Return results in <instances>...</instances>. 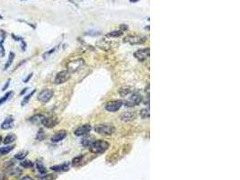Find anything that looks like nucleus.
I'll return each instance as SVG.
<instances>
[{"label": "nucleus", "mask_w": 240, "mask_h": 180, "mask_svg": "<svg viewBox=\"0 0 240 180\" xmlns=\"http://www.w3.org/2000/svg\"><path fill=\"white\" fill-rule=\"evenodd\" d=\"M109 147H110L109 142L104 140H94L92 142V144L89 146V150L92 153L100 154L106 151Z\"/></svg>", "instance_id": "1"}, {"label": "nucleus", "mask_w": 240, "mask_h": 180, "mask_svg": "<svg viewBox=\"0 0 240 180\" xmlns=\"http://www.w3.org/2000/svg\"><path fill=\"white\" fill-rule=\"evenodd\" d=\"M95 131L102 135H112L115 132V128L112 124H98L95 127Z\"/></svg>", "instance_id": "2"}, {"label": "nucleus", "mask_w": 240, "mask_h": 180, "mask_svg": "<svg viewBox=\"0 0 240 180\" xmlns=\"http://www.w3.org/2000/svg\"><path fill=\"white\" fill-rule=\"evenodd\" d=\"M142 96L138 94V93H134L132 95L130 96V97H128L126 99V101L124 102L125 105L128 107H131V106H135V105H139L141 102H142Z\"/></svg>", "instance_id": "3"}, {"label": "nucleus", "mask_w": 240, "mask_h": 180, "mask_svg": "<svg viewBox=\"0 0 240 180\" xmlns=\"http://www.w3.org/2000/svg\"><path fill=\"white\" fill-rule=\"evenodd\" d=\"M53 95H54V92L52 89H44L39 94L38 100L42 104H47L51 98H52Z\"/></svg>", "instance_id": "4"}, {"label": "nucleus", "mask_w": 240, "mask_h": 180, "mask_svg": "<svg viewBox=\"0 0 240 180\" xmlns=\"http://www.w3.org/2000/svg\"><path fill=\"white\" fill-rule=\"evenodd\" d=\"M69 78H70V72L67 70H63V71L59 72V73L56 75L55 79H54V83L57 85H60V84L67 82Z\"/></svg>", "instance_id": "5"}, {"label": "nucleus", "mask_w": 240, "mask_h": 180, "mask_svg": "<svg viewBox=\"0 0 240 180\" xmlns=\"http://www.w3.org/2000/svg\"><path fill=\"white\" fill-rule=\"evenodd\" d=\"M123 102L121 100H113V101H111V102H108L105 105V109L108 111V112H111V113H114L116 111H118L120 108L123 106Z\"/></svg>", "instance_id": "6"}, {"label": "nucleus", "mask_w": 240, "mask_h": 180, "mask_svg": "<svg viewBox=\"0 0 240 180\" xmlns=\"http://www.w3.org/2000/svg\"><path fill=\"white\" fill-rule=\"evenodd\" d=\"M134 57L140 61H145L149 57V49L145 48L138 50L134 52Z\"/></svg>", "instance_id": "7"}, {"label": "nucleus", "mask_w": 240, "mask_h": 180, "mask_svg": "<svg viewBox=\"0 0 240 180\" xmlns=\"http://www.w3.org/2000/svg\"><path fill=\"white\" fill-rule=\"evenodd\" d=\"M147 40L146 37L144 36H128L124 39V42H129L130 44H141L143 42H145Z\"/></svg>", "instance_id": "8"}, {"label": "nucleus", "mask_w": 240, "mask_h": 180, "mask_svg": "<svg viewBox=\"0 0 240 180\" xmlns=\"http://www.w3.org/2000/svg\"><path fill=\"white\" fill-rule=\"evenodd\" d=\"M91 125L90 124H85L82 126H79L78 128H77L74 132V134L76 136H85L90 132L91 131Z\"/></svg>", "instance_id": "9"}, {"label": "nucleus", "mask_w": 240, "mask_h": 180, "mask_svg": "<svg viewBox=\"0 0 240 180\" xmlns=\"http://www.w3.org/2000/svg\"><path fill=\"white\" fill-rule=\"evenodd\" d=\"M59 120L56 117H44L42 123L47 128H53L58 124Z\"/></svg>", "instance_id": "10"}, {"label": "nucleus", "mask_w": 240, "mask_h": 180, "mask_svg": "<svg viewBox=\"0 0 240 180\" xmlns=\"http://www.w3.org/2000/svg\"><path fill=\"white\" fill-rule=\"evenodd\" d=\"M83 64V60H76V61H71L67 64V68H68V70L69 72H74L76 70H77L81 65Z\"/></svg>", "instance_id": "11"}, {"label": "nucleus", "mask_w": 240, "mask_h": 180, "mask_svg": "<svg viewBox=\"0 0 240 180\" xmlns=\"http://www.w3.org/2000/svg\"><path fill=\"white\" fill-rule=\"evenodd\" d=\"M67 136V132L66 131H59L56 132L52 137H51V141L52 142H59L61 141L63 139H65Z\"/></svg>", "instance_id": "12"}, {"label": "nucleus", "mask_w": 240, "mask_h": 180, "mask_svg": "<svg viewBox=\"0 0 240 180\" xmlns=\"http://www.w3.org/2000/svg\"><path fill=\"white\" fill-rule=\"evenodd\" d=\"M14 121L13 117H11V116L7 117L3 122V123L1 124V129L2 130H9V129H11L14 126Z\"/></svg>", "instance_id": "13"}, {"label": "nucleus", "mask_w": 240, "mask_h": 180, "mask_svg": "<svg viewBox=\"0 0 240 180\" xmlns=\"http://www.w3.org/2000/svg\"><path fill=\"white\" fill-rule=\"evenodd\" d=\"M51 170L56 171V172H65L67 171L69 169V164L68 163H64L61 165H56V166H52L50 168Z\"/></svg>", "instance_id": "14"}, {"label": "nucleus", "mask_w": 240, "mask_h": 180, "mask_svg": "<svg viewBox=\"0 0 240 180\" xmlns=\"http://www.w3.org/2000/svg\"><path fill=\"white\" fill-rule=\"evenodd\" d=\"M136 118V114L134 112H125L121 115V120L123 122H130Z\"/></svg>", "instance_id": "15"}, {"label": "nucleus", "mask_w": 240, "mask_h": 180, "mask_svg": "<svg viewBox=\"0 0 240 180\" xmlns=\"http://www.w3.org/2000/svg\"><path fill=\"white\" fill-rule=\"evenodd\" d=\"M6 39V32L2 30L1 31V39H0V56L5 57V48H4V42Z\"/></svg>", "instance_id": "16"}, {"label": "nucleus", "mask_w": 240, "mask_h": 180, "mask_svg": "<svg viewBox=\"0 0 240 180\" xmlns=\"http://www.w3.org/2000/svg\"><path fill=\"white\" fill-rule=\"evenodd\" d=\"M44 115L43 114H35V115H33V116H32L29 120H30V122H32V123H42V120L44 119Z\"/></svg>", "instance_id": "17"}, {"label": "nucleus", "mask_w": 240, "mask_h": 180, "mask_svg": "<svg viewBox=\"0 0 240 180\" xmlns=\"http://www.w3.org/2000/svg\"><path fill=\"white\" fill-rule=\"evenodd\" d=\"M14 60V53L12 52V51H10L9 56H8V60H7V62H6V65H5V68H4L5 70H6V69L11 66V64L13 63Z\"/></svg>", "instance_id": "18"}, {"label": "nucleus", "mask_w": 240, "mask_h": 180, "mask_svg": "<svg viewBox=\"0 0 240 180\" xmlns=\"http://www.w3.org/2000/svg\"><path fill=\"white\" fill-rule=\"evenodd\" d=\"M94 139H93V137H85V138H83V140H82V141H81V143L83 144L84 146H85V147H89L91 144H92V142L94 141L93 140Z\"/></svg>", "instance_id": "19"}, {"label": "nucleus", "mask_w": 240, "mask_h": 180, "mask_svg": "<svg viewBox=\"0 0 240 180\" xmlns=\"http://www.w3.org/2000/svg\"><path fill=\"white\" fill-rule=\"evenodd\" d=\"M16 140V136L14 134H8L3 140V142L5 144H10L12 142H14Z\"/></svg>", "instance_id": "20"}, {"label": "nucleus", "mask_w": 240, "mask_h": 180, "mask_svg": "<svg viewBox=\"0 0 240 180\" xmlns=\"http://www.w3.org/2000/svg\"><path fill=\"white\" fill-rule=\"evenodd\" d=\"M35 92H36V90H32V92H31L29 95H27L25 97H24V99H23V101H22V103H21V105H22V106H24L25 104H27L28 102L30 101L31 97L34 95V93H35Z\"/></svg>", "instance_id": "21"}, {"label": "nucleus", "mask_w": 240, "mask_h": 180, "mask_svg": "<svg viewBox=\"0 0 240 180\" xmlns=\"http://www.w3.org/2000/svg\"><path fill=\"white\" fill-rule=\"evenodd\" d=\"M28 155V151L27 150H23V151H20L17 154L14 155V158L15 159H18V160H23L26 156Z\"/></svg>", "instance_id": "22"}, {"label": "nucleus", "mask_w": 240, "mask_h": 180, "mask_svg": "<svg viewBox=\"0 0 240 180\" xmlns=\"http://www.w3.org/2000/svg\"><path fill=\"white\" fill-rule=\"evenodd\" d=\"M14 149V146H7V147H2L0 148V154L1 155H6Z\"/></svg>", "instance_id": "23"}, {"label": "nucleus", "mask_w": 240, "mask_h": 180, "mask_svg": "<svg viewBox=\"0 0 240 180\" xmlns=\"http://www.w3.org/2000/svg\"><path fill=\"white\" fill-rule=\"evenodd\" d=\"M36 166H37V169H38V171H39L41 174H45V173L47 172L46 168L43 166V164L42 163V162L37 161V162H36Z\"/></svg>", "instance_id": "24"}, {"label": "nucleus", "mask_w": 240, "mask_h": 180, "mask_svg": "<svg viewBox=\"0 0 240 180\" xmlns=\"http://www.w3.org/2000/svg\"><path fill=\"white\" fill-rule=\"evenodd\" d=\"M12 94H13V92L12 91H10V92H7L4 96H2L1 98H0V105H2L3 104H5L9 98H10V96H12Z\"/></svg>", "instance_id": "25"}, {"label": "nucleus", "mask_w": 240, "mask_h": 180, "mask_svg": "<svg viewBox=\"0 0 240 180\" xmlns=\"http://www.w3.org/2000/svg\"><path fill=\"white\" fill-rule=\"evenodd\" d=\"M20 165H21L23 168H32V167L33 166L32 162L30 161V160H24V161L21 162Z\"/></svg>", "instance_id": "26"}, {"label": "nucleus", "mask_w": 240, "mask_h": 180, "mask_svg": "<svg viewBox=\"0 0 240 180\" xmlns=\"http://www.w3.org/2000/svg\"><path fill=\"white\" fill-rule=\"evenodd\" d=\"M140 116L143 119H148L149 118V109L148 108H145V109H142L140 111Z\"/></svg>", "instance_id": "27"}, {"label": "nucleus", "mask_w": 240, "mask_h": 180, "mask_svg": "<svg viewBox=\"0 0 240 180\" xmlns=\"http://www.w3.org/2000/svg\"><path fill=\"white\" fill-rule=\"evenodd\" d=\"M57 178V176L55 175L49 174V175H46V176H42L40 177V180H55Z\"/></svg>", "instance_id": "28"}, {"label": "nucleus", "mask_w": 240, "mask_h": 180, "mask_svg": "<svg viewBox=\"0 0 240 180\" xmlns=\"http://www.w3.org/2000/svg\"><path fill=\"white\" fill-rule=\"evenodd\" d=\"M10 174L12 175V176H19L21 174H22V170L20 169V168H14V169H12L11 171H10Z\"/></svg>", "instance_id": "29"}, {"label": "nucleus", "mask_w": 240, "mask_h": 180, "mask_svg": "<svg viewBox=\"0 0 240 180\" xmlns=\"http://www.w3.org/2000/svg\"><path fill=\"white\" fill-rule=\"evenodd\" d=\"M82 158H83L82 155H81V156H78V157H77V158H75L72 160V165H73V166H77V165L80 163V162H81Z\"/></svg>", "instance_id": "30"}, {"label": "nucleus", "mask_w": 240, "mask_h": 180, "mask_svg": "<svg viewBox=\"0 0 240 180\" xmlns=\"http://www.w3.org/2000/svg\"><path fill=\"white\" fill-rule=\"evenodd\" d=\"M36 139L39 140H42L44 139V132H43L42 129L39 130L38 134H37V136H36Z\"/></svg>", "instance_id": "31"}, {"label": "nucleus", "mask_w": 240, "mask_h": 180, "mask_svg": "<svg viewBox=\"0 0 240 180\" xmlns=\"http://www.w3.org/2000/svg\"><path fill=\"white\" fill-rule=\"evenodd\" d=\"M123 34V32H110V33H108L107 35L108 36H111V37H118V36H120V35H122Z\"/></svg>", "instance_id": "32"}, {"label": "nucleus", "mask_w": 240, "mask_h": 180, "mask_svg": "<svg viewBox=\"0 0 240 180\" xmlns=\"http://www.w3.org/2000/svg\"><path fill=\"white\" fill-rule=\"evenodd\" d=\"M130 92V90H129V89H121L120 90V95H121L122 96H127L129 93Z\"/></svg>", "instance_id": "33"}, {"label": "nucleus", "mask_w": 240, "mask_h": 180, "mask_svg": "<svg viewBox=\"0 0 240 180\" xmlns=\"http://www.w3.org/2000/svg\"><path fill=\"white\" fill-rule=\"evenodd\" d=\"M10 82H11V79L9 78V79H8V80L6 81V83L5 84V86H3V88H2V90H3V91H6V89L8 88V86H9V85H10Z\"/></svg>", "instance_id": "34"}, {"label": "nucleus", "mask_w": 240, "mask_h": 180, "mask_svg": "<svg viewBox=\"0 0 240 180\" xmlns=\"http://www.w3.org/2000/svg\"><path fill=\"white\" fill-rule=\"evenodd\" d=\"M12 38L14 40V41H16V42H21L22 40H23V38H21V37H18V36H16V35H14V33H12Z\"/></svg>", "instance_id": "35"}, {"label": "nucleus", "mask_w": 240, "mask_h": 180, "mask_svg": "<svg viewBox=\"0 0 240 180\" xmlns=\"http://www.w3.org/2000/svg\"><path fill=\"white\" fill-rule=\"evenodd\" d=\"M6 175H5V173L4 172H2V171H0V180H6Z\"/></svg>", "instance_id": "36"}, {"label": "nucleus", "mask_w": 240, "mask_h": 180, "mask_svg": "<svg viewBox=\"0 0 240 180\" xmlns=\"http://www.w3.org/2000/svg\"><path fill=\"white\" fill-rule=\"evenodd\" d=\"M32 73H31V74H30V75H29V76H28V77H27V78L24 79V83H27V82H28V81H29V80L32 78Z\"/></svg>", "instance_id": "37"}, {"label": "nucleus", "mask_w": 240, "mask_h": 180, "mask_svg": "<svg viewBox=\"0 0 240 180\" xmlns=\"http://www.w3.org/2000/svg\"><path fill=\"white\" fill-rule=\"evenodd\" d=\"M22 180H33L32 177H30V176H24Z\"/></svg>", "instance_id": "38"}, {"label": "nucleus", "mask_w": 240, "mask_h": 180, "mask_svg": "<svg viewBox=\"0 0 240 180\" xmlns=\"http://www.w3.org/2000/svg\"><path fill=\"white\" fill-rule=\"evenodd\" d=\"M26 91H27V88H24V89H23V91H22V92L20 93V96L24 95V93H25Z\"/></svg>", "instance_id": "39"}, {"label": "nucleus", "mask_w": 240, "mask_h": 180, "mask_svg": "<svg viewBox=\"0 0 240 180\" xmlns=\"http://www.w3.org/2000/svg\"><path fill=\"white\" fill-rule=\"evenodd\" d=\"M130 2H136V1H138V0H130Z\"/></svg>", "instance_id": "40"}, {"label": "nucleus", "mask_w": 240, "mask_h": 180, "mask_svg": "<svg viewBox=\"0 0 240 180\" xmlns=\"http://www.w3.org/2000/svg\"><path fill=\"white\" fill-rule=\"evenodd\" d=\"M1 141H2V137L0 136V142H1Z\"/></svg>", "instance_id": "41"}, {"label": "nucleus", "mask_w": 240, "mask_h": 180, "mask_svg": "<svg viewBox=\"0 0 240 180\" xmlns=\"http://www.w3.org/2000/svg\"><path fill=\"white\" fill-rule=\"evenodd\" d=\"M22 1H24V0H22Z\"/></svg>", "instance_id": "42"}]
</instances>
